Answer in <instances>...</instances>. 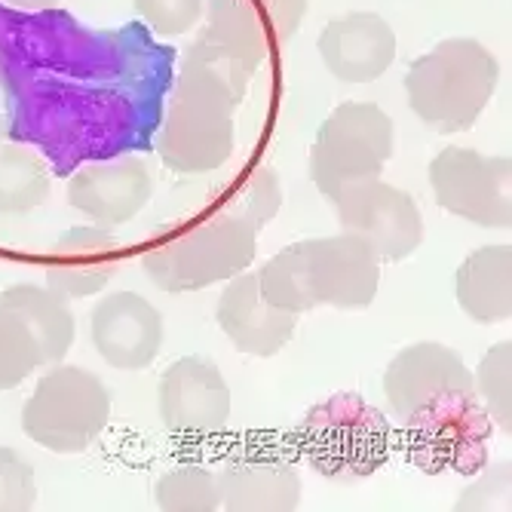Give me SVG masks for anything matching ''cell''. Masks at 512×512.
<instances>
[{"mask_svg": "<svg viewBox=\"0 0 512 512\" xmlns=\"http://www.w3.org/2000/svg\"><path fill=\"white\" fill-rule=\"evenodd\" d=\"M396 417L430 445L439 467L473 470L485 457L488 421L476 402L473 371L445 344H411L384 371Z\"/></svg>", "mask_w": 512, "mask_h": 512, "instance_id": "6da1fadb", "label": "cell"}, {"mask_svg": "<svg viewBox=\"0 0 512 512\" xmlns=\"http://www.w3.org/2000/svg\"><path fill=\"white\" fill-rule=\"evenodd\" d=\"M261 295L292 313L316 307L362 310L381 286V261L350 234L279 249L258 273Z\"/></svg>", "mask_w": 512, "mask_h": 512, "instance_id": "7a4b0ae2", "label": "cell"}, {"mask_svg": "<svg viewBox=\"0 0 512 512\" xmlns=\"http://www.w3.org/2000/svg\"><path fill=\"white\" fill-rule=\"evenodd\" d=\"M500 80L491 50L473 37H448L414 59L405 74L408 105L436 132L470 129L488 108Z\"/></svg>", "mask_w": 512, "mask_h": 512, "instance_id": "3957f363", "label": "cell"}, {"mask_svg": "<svg viewBox=\"0 0 512 512\" xmlns=\"http://www.w3.org/2000/svg\"><path fill=\"white\" fill-rule=\"evenodd\" d=\"M255 234L243 215L224 209L148 249L142 267L163 292H203L249 270L258 249Z\"/></svg>", "mask_w": 512, "mask_h": 512, "instance_id": "277c9868", "label": "cell"}, {"mask_svg": "<svg viewBox=\"0 0 512 512\" xmlns=\"http://www.w3.org/2000/svg\"><path fill=\"white\" fill-rule=\"evenodd\" d=\"M111 421V393L99 375L77 365L46 371L22 408V430L40 448L80 454Z\"/></svg>", "mask_w": 512, "mask_h": 512, "instance_id": "5b68a950", "label": "cell"}, {"mask_svg": "<svg viewBox=\"0 0 512 512\" xmlns=\"http://www.w3.org/2000/svg\"><path fill=\"white\" fill-rule=\"evenodd\" d=\"M396 129L390 114L371 102L338 105L316 132L310 151V175L322 197L335 200L344 188L381 178L393 157Z\"/></svg>", "mask_w": 512, "mask_h": 512, "instance_id": "8992f818", "label": "cell"}, {"mask_svg": "<svg viewBox=\"0 0 512 512\" xmlns=\"http://www.w3.org/2000/svg\"><path fill=\"white\" fill-rule=\"evenodd\" d=\"M430 188L439 206L479 227L512 224V160L473 148H445L430 163Z\"/></svg>", "mask_w": 512, "mask_h": 512, "instance_id": "52a82bcc", "label": "cell"}, {"mask_svg": "<svg viewBox=\"0 0 512 512\" xmlns=\"http://www.w3.org/2000/svg\"><path fill=\"white\" fill-rule=\"evenodd\" d=\"M332 203L344 234L365 243L378 261H402L424 240V218L414 197L381 178L350 184Z\"/></svg>", "mask_w": 512, "mask_h": 512, "instance_id": "ba28073f", "label": "cell"}, {"mask_svg": "<svg viewBox=\"0 0 512 512\" xmlns=\"http://www.w3.org/2000/svg\"><path fill=\"white\" fill-rule=\"evenodd\" d=\"M157 154L184 175L221 169L234 154V108L175 86L157 135Z\"/></svg>", "mask_w": 512, "mask_h": 512, "instance_id": "9c48e42d", "label": "cell"}, {"mask_svg": "<svg viewBox=\"0 0 512 512\" xmlns=\"http://www.w3.org/2000/svg\"><path fill=\"white\" fill-rule=\"evenodd\" d=\"M307 16V0H206L203 37L227 46L252 71L289 43Z\"/></svg>", "mask_w": 512, "mask_h": 512, "instance_id": "30bf717a", "label": "cell"}, {"mask_svg": "<svg viewBox=\"0 0 512 512\" xmlns=\"http://www.w3.org/2000/svg\"><path fill=\"white\" fill-rule=\"evenodd\" d=\"M157 408L172 433H218L230 417V387L212 359L184 356L163 371Z\"/></svg>", "mask_w": 512, "mask_h": 512, "instance_id": "8fae6325", "label": "cell"}, {"mask_svg": "<svg viewBox=\"0 0 512 512\" xmlns=\"http://www.w3.org/2000/svg\"><path fill=\"white\" fill-rule=\"evenodd\" d=\"M99 356L120 371H142L160 356L166 325L160 310L135 292H114L99 301L89 319Z\"/></svg>", "mask_w": 512, "mask_h": 512, "instance_id": "7c38bea8", "label": "cell"}, {"mask_svg": "<svg viewBox=\"0 0 512 512\" xmlns=\"http://www.w3.org/2000/svg\"><path fill=\"white\" fill-rule=\"evenodd\" d=\"M218 325L240 353L267 359L292 341L298 313L270 304L261 295L258 273L243 270L234 279H227L218 298Z\"/></svg>", "mask_w": 512, "mask_h": 512, "instance_id": "4fadbf2b", "label": "cell"}, {"mask_svg": "<svg viewBox=\"0 0 512 512\" xmlns=\"http://www.w3.org/2000/svg\"><path fill=\"white\" fill-rule=\"evenodd\" d=\"M154 194L151 172L142 160H111L83 166L68 184V203L102 227H120L148 206Z\"/></svg>", "mask_w": 512, "mask_h": 512, "instance_id": "5bb4252c", "label": "cell"}, {"mask_svg": "<svg viewBox=\"0 0 512 512\" xmlns=\"http://www.w3.org/2000/svg\"><path fill=\"white\" fill-rule=\"evenodd\" d=\"M319 56L338 80L371 83L396 59V31L378 13H350L322 28Z\"/></svg>", "mask_w": 512, "mask_h": 512, "instance_id": "9a60e30c", "label": "cell"}, {"mask_svg": "<svg viewBox=\"0 0 512 512\" xmlns=\"http://www.w3.org/2000/svg\"><path fill=\"white\" fill-rule=\"evenodd\" d=\"M117 273V243L108 227H71L53 246L46 286L65 301L99 295Z\"/></svg>", "mask_w": 512, "mask_h": 512, "instance_id": "2e32d148", "label": "cell"}, {"mask_svg": "<svg viewBox=\"0 0 512 512\" xmlns=\"http://www.w3.org/2000/svg\"><path fill=\"white\" fill-rule=\"evenodd\" d=\"M218 491L230 512H292L301 503V476L289 463L240 460L218 473Z\"/></svg>", "mask_w": 512, "mask_h": 512, "instance_id": "e0dca14e", "label": "cell"}, {"mask_svg": "<svg viewBox=\"0 0 512 512\" xmlns=\"http://www.w3.org/2000/svg\"><path fill=\"white\" fill-rule=\"evenodd\" d=\"M454 298L473 322L512 316V246H482L454 273Z\"/></svg>", "mask_w": 512, "mask_h": 512, "instance_id": "ac0fdd59", "label": "cell"}, {"mask_svg": "<svg viewBox=\"0 0 512 512\" xmlns=\"http://www.w3.org/2000/svg\"><path fill=\"white\" fill-rule=\"evenodd\" d=\"M0 307L10 310L13 316L22 319L25 329L34 335L43 365H56L68 356L74 347L77 322L62 295H56L50 286H10L0 292Z\"/></svg>", "mask_w": 512, "mask_h": 512, "instance_id": "d6986e66", "label": "cell"}, {"mask_svg": "<svg viewBox=\"0 0 512 512\" xmlns=\"http://www.w3.org/2000/svg\"><path fill=\"white\" fill-rule=\"evenodd\" d=\"M252 74L255 71L237 53H230L227 46L209 37H200L191 50L184 53L175 86L194 92V96L212 99L218 105L237 108L246 99Z\"/></svg>", "mask_w": 512, "mask_h": 512, "instance_id": "ffe728a7", "label": "cell"}, {"mask_svg": "<svg viewBox=\"0 0 512 512\" xmlns=\"http://www.w3.org/2000/svg\"><path fill=\"white\" fill-rule=\"evenodd\" d=\"M50 197V178L25 148L0 151V215L31 212Z\"/></svg>", "mask_w": 512, "mask_h": 512, "instance_id": "44dd1931", "label": "cell"}, {"mask_svg": "<svg viewBox=\"0 0 512 512\" xmlns=\"http://www.w3.org/2000/svg\"><path fill=\"white\" fill-rule=\"evenodd\" d=\"M154 503L166 512H215L221 509L218 473L206 467H175L157 479Z\"/></svg>", "mask_w": 512, "mask_h": 512, "instance_id": "7402d4cb", "label": "cell"}, {"mask_svg": "<svg viewBox=\"0 0 512 512\" xmlns=\"http://www.w3.org/2000/svg\"><path fill=\"white\" fill-rule=\"evenodd\" d=\"M473 387L485 399V408L497 421V427L512 433V344L509 341H500L485 353L473 375Z\"/></svg>", "mask_w": 512, "mask_h": 512, "instance_id": "603a6c76", "label": "cell"}, {"mask_svg": "<svg viewBox=\"0 0 512 512\" xmlns=\"http://www.w3.org/2000/svg\"><path fill=\"white\" fill-rule=\"evenodd\" d=\"M40 365L43 356L34 335L25 329L19 316L0 307V393L19 387Z\"/></svg>", "mask_w": 512, "mask_h": 512, "instance_id": "cb8c5ba5", "label": "cell"}, {"mask_svg": "<svg viewBox=\"0 0 512 512\" xmlns=\"http://www.w3.org/2000/svg\"><path fill=\"white\" fill-rule=\"evenodd\" d=\"M227 209L243 215L255 230L267 227L279 215V209H283V184H279V175L270 166H255L240 184L234 206Z\"/></svg>", "mask_w": 512, "mask_h": 512, "instance_id": "d4e9b609", "label": "cell"}, {"mask_svg": "<svg viewBox=\"0 0 512 512\" xmlns=\"http://www.w3.org/2000/svg\"><path fill=\"white\" fill-rule=\"evenodd\" d=\"M37 503V479L31 463L7 448L0 445V512H22L31 509Z\"/></svg>", "mask_w": 512, "mask_h": 512, "instance_id": "484cf974", "label": "cell"}, {"mask_svg": "<svg viewBox=\"0 0 512 512\" xmlns=\"http://www.w3.org/2000/svg\"><path fill=\"white\" fill-rule=\"evenodd\" d=\"M132 7L157 34L175 37L197 25L206 0H132Z\"/></svg>", "mask_w": 512, "mask_h": 512, "instance_id": "4316f807", "label": "cell"}, {"mask_svg": "<svg viewBox=\"0 0 512 512\" xmlns=\"http://www.w3.org/2000/svg\"><path fill=\"white\" fill-rule=\"evenodd\" d=\"M4 4L16 7V10H53L62 0H4Z\"/></svg>", "mask_w": 512, "mask_h": 512, "instance_id": "83f0119b", "label": "cell"}]
</instances>
